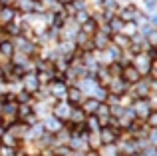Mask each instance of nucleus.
Masks as SVG:
<instances>
[{
    "label": "nucleus",
    "mask_w": 157,
    "mask_h": 156,
    "mask_svg": "<svg viewBox=\"0 0 157 156\" xmlns=\"http://www.w3.org/2000/svg\"><path fill=\"white\" fill-rule=\"evenodd\" d=\"M115 16L121 18L123 22H139V20H141L143 16H147V14L135 2H119Z\"/></svg>",
    "instance_id": "nucleus-1"
},
{
    "label": "nucleus",
    "mask_w": 157,
    "mask_h": 156,
    "mask_svg": "<svg viewBox=\"0 0 157 156\" xmlns=\"http://www.w3.org/2000/svg\"><path fill=\"white\" fill-rule=\"evenodd\" d=\"M46 92H48V96H50L54 102H58V100H66L68 84H66L64 80H60V78H54L52 82H48V84H46Z\"/></svg>",
    "instance_id": "nucleus-2"
},
{
    "label": "nucleus",
    "mask_w": 157,
    "mask_h": 156,
    "mask_svg": "<svg viewBox=\"0 0 157 156\" xmlns=\"http://www.w3.org/2000/svg\"><path fill=\"white\" fill-rule=\"evenodd\" d=\"M109 44H111V34L107 32V28L105 26L98 28L96 34L92 36V46H94V50H104V48L109 46Z\"/></svg>",
    "instance_id": "nucleus-3"
},
{
    "label": "nucleus",
    "mask_w": 157,
    "mask_h": 156,
    "mask_svg": "<svg viewBox=\"0 0 157 156\" xmlns=\"http://www.w3.org/2000/svg\"><path fill=\"white\" fill-rule=\"evenodd\" d=\"M20 88L26 90L28 94H36L40 90V82L36 78V72H24L20 76Z\"/></svg>",
    "instance_id": "nucleus-4"
},
{
    "label": "nucleus",
    "mask_w": 157,
    "mask_h": 156,
    "mask_svg": "<svg viewBox=\"0 0 157 156\" xmlns=\"http://www.w3.org/2000/svg\"><path fill=\"white\" fill-rule=\"evenodd\" d=\"M0 120L6 126L14 124L18 120V104L16 102H4L2 104V114H0Z\"/></svg>",
    "instance_id": "nucleus-5"
},
{
    "label": "nucleus",
    "mask_w": 157,
    "mask_h": 156,
    "mask_svg": "<svg viewBox=\"0 0 157 156\" xmlns=\"http://www.w3.org/2000/svg\"><path fill=\"white\" fill-rule=\"evenodd\" d=\"M72 108H74V106H70L66 100H58V102H54V104L50 106V114H52V116H56L60 122H66L70 118Z\"/></svg>",
    "instance_id": "nucleus-6"
},
{
    "label": "nucleus",
    "mask_w": 157,
    "mask_h": 156,
    "mask_svg": "<svg viewBox=\"0 0 157 156\" xmlns=\"http://www.w3.org/2000/svg\"><path fill=\"white\" fill-rule=\"evenodd\" d=\"M151 62H153V60L149 58V54H147V52H137V54L131 56V62L129 64H133V66L137 68L139 74L145 76L147 70H149V66H151Z\"/></svg>",
    "instance_id": "nucleus-7"
},
{
    "label": "nucleus",
    "mask_w": 157,
    "mask_h": 156,
    "mask_svg": "<svg viewBox=\"0 0 157 156\" xmlns=\"http://www.w3.org/2000/svg\"><path fill=\"white\" fill-rule=\"evenodd\" d=\"M127 90H129V84H127L121 76H115V78H111V80H109L105 92L111 94V96H123V94H127Z\"/></svg>",
    "instance_id": "nucleus-8"
},
{
    "label": "nucleus",
    "mask_w": 157,
    "mask_h": 156,
    "mask_svg": "<svg viewBox=\"0 0 157 156\" xmlns=\"http://www.w3.org/2000/svg\"><path fill=\"white\" fill-rule=\"evenodd\" d=\"M129 108L133 110V114H135V118L137 120H145L147 118V114L151 112V106H149V102H147V98H139V100H133L129 104Z\"/></svg>",
    "instance_id": "nucleus-9"
},
{
    "label": "nucleus",
    "mask_w": 157,
    "mask_h": 156,
    "mask_svg": "<svg viewBox=\"0 0 157 156\" xmlns=\"http://www.w3.org/2000/svg\"><path fill=\"white\" fill-rule=\"evenodd\" d=\"M119 76H121L129 86L141 80V74L137 72V68H135L133 64H123V66H121V74H119Z\"/></svg>",
    "instance_id": "nucleus-10"
},
{
    "label": "nucleus",
    "mask_w": 157,
    "mask_h": 156,
    "mask_svg": "<svg viewBox=\"0 0 157 156\" xmlns=\"http://www.w3.org/2000/svg\"><path fill=\"white\" fill-rule=\"evenodd\" d=\"M86 94L82 92L78 86H68V92H66V102H68L70 106H80L82 102H84Z\"/></svg>",
    "instance_id": "nucleus-11"
},
{
    "label": "nucleus",
    "mask_w": 157,
    "mask_h": 156,
    "mask_svg": "<svg viewBox=\"0 0 157 156\" xmlns=\"http://www.w3.org/2000/svg\"><path fill=\"white\" fill-rule=\"evenodd\" d=\"M40 126H42L46 132H50V134H56L58 130L64 126V122H60L56 116H52V114H48V116H44L42 120H40Z\"/></svg>",
    "instance_id": "nucleus-12"
},
{
    "label": "nucleus",
    "mask_w": 157,
    "mask_h": 156,
    "mask_svg": "<svg viewBox=\"0 0 157 156\" xmlns=\"http://www.w3.org/2000/svg\"><path fill=\"white\" fill-rule=\"evenodd\" d=\"M12 6L20 14H32V12H36V0H16Z\"/></svg>",
    "instance_id": "nucleus-13"
},
{
    "label": "nucleus",
    "mask_w": 157,
    "mask_h": 156,
    "mask_svg": "<svg viewBox=\"0 0 157 156\" xmlns=\"http://www.w3.org/2000/svg\"><path fill=\"white\" fill-rule=\"evenodd\" d=\"M98 106H100V100H96V98H90V96H86V98H84V102L80 104V108L84 110V114H86V116H90V114H96Z\"/></svg>",
    "instance_id": "nucleus-14"
},
{
    "label": "nucleus",
    "mask_w": 157,
    "mask_h": 156,
    "mask_svg": "<svg viewBox=\"0 0 157 156\" xmlns=\"http://www.w3.org/2000/svg\"><path fill=\"white\" fill-rule=\"evenodd\" d=\"M8 130H10V132L14 134L16 138H18V140H24V138H26V132H28V124H24V122L16 120L14 124L8 126Z\"/></svg>",
    "instance_id": "nucleus-15"
},
{
    "label": "nucleus",
    "mask_w": 157,
    "mask_h": 156,
    "mask_svg": "<svg viewBox=\"0 0 157 156\" xmlns=\"http://www.w3.org/2000/svg\"><path fill=\"white\" fill-rule=\"evenodd\" d=\"M84 120H86L84 110H82L80 106H74L72 112H70V118L66 122H68V124H84Z\"/></svg>",
    "instance_id": "nucleus-16"
},
{
    "label": "nucleus",
    "mask_w": 157,
    "mask_h": 156,
    "mask_svg": "<svg viewBox=\"0 0 157 156\" xmlns=\"http://www.w3.org/2000/svg\"><path fill=\"white\" fill-rule=\"evenodd\" d=\"M111 44H115L119 50H129L131 38H127V36H123V34H111Z\"/></svg>",
    "instance_id": "nucleus-17"
},
{
    "label": "nucleus",
    "mask_w": 157,
    "mask_h": 156,
    "mask_svg": "<svg viewBox=\"0 0 157 156\" xmlns=\"http://www.w3.org/2000/svg\"><path fill=\"white\" fill-rule=\"evenodd\" d=\"M123 20L121 18H117V16H113V18H109L107 20V24H105V28H107V32L109 34H119V32L123 30Z\"/></svg>",
    "instance_id": "nucleus-18"
},
{
    "label": "nucleus",
    "mask_w": 157,
    "mask_h": 156,
    "mask_svg": "<svg viewBox=\"0 0 157 156\" xmlns=\"http://www.w3.org/2000/svg\"><path fill=\"white\" fill-rule=\"evenodd\" d=\"M14 102L16 104H34V94H28L26 90H18L14 92Z\"/></svg>",
    "instance_id": "nucleus-19"
},
{
    "label": "nucleus",
    "mask_w": 157,
    "mask_h": 156,
    "mask_svg": "<svg viewBox=\"0 0 157 156\" xmlns=\"http://www.w3.org/2000/svg\"><path fill=\"white\" fill-rule=\"evenodd\" d=\"M98 28H100V26H98V22L92 18V16H90L84 24H80V32H84V34H88V36H94Z\"/></svg>",
    "instance_id": "nucleus-20"
},
{
    "label": "nucleus",
    "mask_w": 157,
    "mask_h": 156,
    "mask_svg": "<svg viewBox=\"0 0 157 156\" xmlns=\"http://www.w3.org/2000/svg\"><path fill=\"white\" fill-rule=\"evenodd\" d=\"M84 128H86V132H100V122H98V118H96V114H90V116H86V120H84Z\"/></svg>",
    "instance_id": "nucleus-21"
},
{
    "label": "nucleus",
    "mask_w": 157,
    "mask_h": 156,
    "mask_svg": "<svg viewBox=\"0 0 157 156\" xmlns=\"http://www.w3.org/2000/svg\"><path fill=\"white\" fill-rule=\"evenodd\" d=\"M86 140H88V148H90V150H100V148H101L100 132H88Z\"/></svg>",
    "instance_id": "nucleus-22"
},
{
    "label": "nucleus",
    "mask_w": 157,
    "mask_h": 156,
    "mask_svg": "<svg viewBox=\"0 0 157 156\" xmlns=\"http://www.w3.org/2000/svg\"><path fill=\"white\" fill-rule=\"evenodd\" d=\"M137 32H139V28H137V24H135V22H125V24H123V30L119 32V34L131 38V36H135Z\"/></svg>",
    "instance_id": "nucleus-23"
},
{
    "label": "nucleus",
    "mask_w": 157,
    "mask_h": 156,
    "mask_svg": "<svg viewBox=\"0 0 157 156\" xmlns=\"http://www.w3.org/2000/svg\"><path fill=\"white\" fill-rule=\"evenodd\" d=\"M104 68L107 70V74H109L111 78L121 74V64H119V62H111V64H107V66H104Z\"/></svg>",
    "instance_id": "nucleus-24"
},
{
    "label": "nucleus",
    "mask_w": 157,
    "mask_h": 156,
    "mask_svg": "<svg viewBox=\"0 0 157 156\" xmlns=\"http://www.w3.org/2000/svg\"><path fill=\"white\" fill-rule=\"evenodd\" d=\"M0 54L10 58V56L14 54V44L12 42H0Z\"/></svg>",
    "instance_id": "nucleus-25"
},
{
    "label": "nucleus",
    "mask_w": 157,
    "mask_h": 156,
    "mask_svg": "<svg viewBox=\"0 0 157 156\" xmlns=\"http://www.w3.org/2000/svg\"><path fill=\"white\" fill-rule=\"evenodd\" d=\"M18 154V148L14 146H6V144H0V156H16Z\"/></svg>",
    "instance_id": "nucleus-26"
},
{
    "label": "nucleus",
    "mask_w": 157,
    "mask_h": 156,
    "mask_svg": "<svg viewBox=\"0 0 157 156\" xmlns=\"http://www.w3.org/2000/svg\"><path fill=\"white\" fill-rule=\"evenodd\" d=\"M84 156H101L100 150H88V152H84Z\"/></svg>",
    "instance_id": "nucleus-27"
},
{
    "label": "nucleus",
    "mask_w": 157,
    "mask_h": 156,
    "mask_svg": "<svg viewBox=\"0 0 157 156\" xmlns=\"http://www.w3.org/2000/svg\"><path fill=\"white\" fill-rule=\"evenodd\" d=\"M6 128H8V126H6V124H4V122H2V120H0V136H2V134H4V132H6Z\"/></svg>",
    "instance_id": "nucleus-28"
},
{
    "label": "nucleus",
    "mask_w": 157,
    "mask_h": 156,
    "mask_svg": "<svg viewBox=\"0 0 157 156\" xmlns=\"http://www.w3.org/2000/svg\"><path fill=\"white\" fill-rule=\"evenodd\" d=\"M56 2H60V4H62V6H68V4H72V2H74V0H56Z\"/></svg>",
    "instance_id": "nucleus-29"
},
{
    "label": "nucleus",
    "mask_w": 157,
    "mask_h": 156,
    "mask_svg": "<svg viewBox=\"0 0 157 156\" xmlns=\"http://www.w3.org/2000/svg\"><path fill=\"white\" fill-rule=\"evenodd\" d=\"M70 156H84V152H74V150H72V152H70Z\"/></svg>",
    "instance_id": "nucleus-30"
},
{
    "label": "nucleus",
    "mask_w": 157,
    "mask_h": 156,
    "mask_svg": "<svg viewBox=\"0 0 157 156\" xmlns=\"http://www.w3.org/2000/svg\"><path fill=\"white\" fill-rule=\"evenodd\" d=\"M0 80H4V68L0 66Z\"/></svg>",
    "instance_id": "nucleus-31"
},
{
    "label": "nucleus",
    "mask_w": 157,
    "mask_h": 156,
    "mask_svg": "<svg viewBox=\"0 0 157 156\" xmlns=\"http://www.w3.org/2000/svg\"><path fill=\"white\" fill-rule=\"evenodd\" d=\"M0 114H2V104H0Z\"/></svg>",
    "instance_id": "nucleus-32"
}]
</instances>
